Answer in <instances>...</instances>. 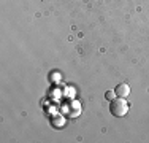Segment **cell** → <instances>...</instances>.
I'll return each mask as SVG.
<instances>
[{
    "instance_id": "cell-1",
    "label": "cell",
    "mask_w": 149,
    "mask_h": 143,
    "mask_svg": "<svg viewBox=\"0 0 149 143\" xmlns=\"http://www.w3.org/2000/svg\"><path fill=\"white\" fill-rule=\"evenodd\" d=\"M109 111H111L113 116L122 118V116H125V114H127V111H129V103L124 100V97L113 99L111 103H109Z\"/></svg>"
},
{
    "instance_id": "cell-2",
    "label": "cell",
    "mask_w": 149,
    "mask_h": 143,
    "mask_svg": "<svg viewBox=\"0 0 149 143\" xmlns=\"http://www.w3.org/2000/svg\"><path fill=\"white\" fill-rule=\"evenodd\" d=\"M114 92H116L118 97H127V95L130 94V86L125 84V83H119L118 86H116Z\"/></svg>"
},
{
    "instance_id": "cell-3",
    "label": "cell",
    "mask_w": 149,
    "mask_h": 143,
    "mask_svg": "<svg viewBox=\"0 0 149 143\" xmlns=\"http://www.w3.org/2000/svg\"><path fill=\"white\" fill-rule=\"evenodd\" d=\"M114 94H116L114 91H106V92H105V99H106V100H109V102H111V100L114 99Z\"/></svg>"
}]
</instances>
